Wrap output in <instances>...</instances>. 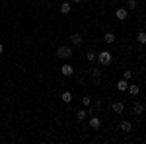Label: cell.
Instances as JSON below:
<instances>
[{"label": "cell", "instance_id": "obj_1", "mask_svg": "<svg viewBox=\"0 0 146 144\" xmlns=\"http://www.w3.org/2000/svg\"><path fill=\"white\" fill-rule=\"evenodd\" d=\"M98 60H100L101 66H107V64H111L113 56H111L109 51H100V53H98Z\"/></svg>", "mask_w": 146, "mask_h": 144}, {"label": "cell", "instance_id": "obj_2", "mask_svg": "<svg viewBox=\"0 0 146 144\" xmlns=\"http://www.w3.org/2000/svg\"><path fill=\"white\" fill-rule=\"evenodd\" d=\"M56 56H58V58H70V56H72V49L60 45V47L56 49Z\"/></svg>", "mask_w": 146, "mask_h": 144}, {"label": "cell", "instance_id": "obj_3", "mask_svg": "<svg viewBox=\"0 0 146 144\" xmlns=\"http://www.w3.org/2000/svg\"><path fill=\"white\" fill-rule=\"evenodd\" d=\"M115 18H117L119 22H125V20L129 18V10H127V8H117V12H115Z\"/></svg>", "mask_w": 146, "mask_h": 144}, {"label": "cell", "instance_id": "obj_4", "mask_svg": "<svg viewBox=\"0 0 146 144\" xmlns=\"http://www.w3.org/2000/svg\"><path fill=\"white\" fill-rule=\"evenodd\" d=\"M60 72H62V76H64V78H70V76H72V72H74V68H72V64H62Z\"/></svg>", "mask_w": 146, "mask_h": 144}, {"label": "cell", "instance_id": "obj_5", "mask_svg": "<svg viewBox=\"0 0 146 144\" xmlns=\"http://www.w3.org/2000/svg\"><path fill=\"white\" fill-rule=\"evenodd\" d=\"M119 129H121L123 133H131V131H133V125H131V121H121Z\"/></svg>", "mask_w": 146, "mask_h": 144}, {"label": "cell", "instance_id": "obj_6", "mask_svg": "<svg viewBox=\"0 0 146 144\" xmlns=\"http://www.w3.org/2000/svg\"><path fill=\"white\" fill-rule=\"evenodd\" d=\"M111 109L115 111V113H123V111H125V103H123V101H115V103L111 105Z\"/></svg>", "mask_w": 146, "mask_h": 144}, {"label": "cell", "instance_id": "obj_7", "mask_svg": "<svg viewBox=\"0 0 146 144\" xmlns=\"http://www.w3.org/2000/svg\"><path fill=\"white\" fill-rule=\"evenodd\" d=\"M90 127H92V129H100V127H101V121H100V117H96V115H92V117H90Z\"/></svg>", "mask_w": 146, "mask_h": 144}, {"label": "cell", "instance_id": "obj_8", "mask_svg": "<svg viewBox=\"0 0 146 144\" xmlns=\"http://www.w3.org/2000/svg\"><path fill=\"white\" fill-rule=\"evenodd\" d=\"M70 43L72 45H82V35L80 33H72L70 35Z\"/></svg>", "mask_w": 146, "mask_h": 144}, {"label": "cell", "instance_id": "obj_9", "mask_svg": "<svg viewBox=\"0 0 146 144\" xmlns=\"http://www.w3.org/2000/svg\"><path fill=\"white\" fill-rule=\"evenodd\" d=\"M133 111H135V115H138V117H140V115L144 113V105H142V103H135Z\"/></svg>", "mask_w": 146, "mask_h": 144}, {"label": "cell", "instance_id": "obj_10", "mask_svg": "<svg viewBox=\"0 0 146 144\" xmlns=\"http://www.w3.org/2000/svg\"><path fill=\"white\" fill-rule=\"evenodd\" d=\"M127 88H129V82H127V80H119V82H117V90H119V92H125Z\"/></svg>", "mask_w": 146, "mask_h": 144}, {"label": "cell", "instance_id": "obj_11", "mask_svg": "<svg viewBox=\"0 0 146 144\" xmlns=\"http://www.w3.org/2000/svg\"><path fill=\"white\" fill-rule=\"evenodd\" d=\"M129 94H131V96H136V94H138V92H140V88H138V86H136V84H129Z\"/></svg>", "mask_w": 146, "mask_h": 144}, {"label": "cell", "instance_id": "obj_12", "mask_svg": "<svg viewBox=\"0 0 146 144\" xmlns=\"http://www.w3.org/2000/svg\"><path fill=\"white\" fill-rule=\"evenodd\" d=\"M70 10H72L70 2H66V0H64V2H62V6H60V12H62V14H68Z\"/></svg>", "mask_w": 146, "mask_h": 144}, {"label": "cell", "instance_id": "obj_13", "mask_svg": "<svg viewBox=\"0 0 146 144\" xmlns=\"http://www.w3.org/2000/svg\"><path fill=\"white\" fill-rule=\"evenodd\" d=\"M103 41H105V43H113V41H115V35H113L111 31H107V33L103 35Z\"/></svg>", "mask_w": 146, "mask_h": 144}, {"label": "cell", "instance_id": "obj_14", "mask_svg": "<svg viewBox=\"0 0 146 144\" xmlns=\"http://www.w3.org/2000/svg\"><path fill=\"white\" fill-rule=\"evenodd\" d=\"M62 101H64V103H70V101H72V94H70V92H62Z\"/></svg>", "mask_w": 146, "mask_h": 144}, {"label": "cell", "instance_id": "obj_15", "mask_svg": "<svg viewBox=\"0 0 146 144\" xmlns=\"http://www.w3.org/2000/svg\"><path fill=\"white\" fill-rule=\"evenodd\" d=\"M90 76L92 78H100L101 76V68H92V70H90Z\"/></svg>", "mask_w": 146, "mask_h": 144}, {"label": "cell", "instance_id": "obj_16", "mask_svg": "<svg viewBox=\"0 0 146 144\" xmlns=\"http://www.w3.org/2000/svg\"><path fill=\"white\" fill-rule=\"evenodd\" d=\"M136 39H138V43L144 45V43H146V33H144V31H140V33L136 35Z\"/></svg>", "mask_w": 146, "mask_h": 144}, {"label": "cell", "instance_id": "obj_17", "mask_svg": "<svg viewBox=\"0 0 146 144\" xmlns=\"http://www.w3.org/2000/svg\"><path fill=\"white\" fill-rule=\"evenodd\" d=\"M136 8V0H127V10H135Z\"/></svg>", "mask_w": 146, "mask_h": 144}, {"label": "cell", "instance_id": "obj_18", "mask_svg": "<svg viewBox=\"0 0 146 144\" xmlns=\"http://www.w3.org/2000/svg\"><path fill=\"white\" fill-rule=\"evenodd\" d=\"M82 105H86V107L92 105V98H90V96H84V98H82Z\"/></svg>", "mask_w": 146, "mask_h": 144}, {"label": "cell", "instance_id": "obj_19", "mask_svg": "<svg viewBox=\"0 0 146 144\" xmlns=\"http://www.w3.org/2000/svg\"><path fill=\"white\" fill-rule=\"evenodd\" d=\"M131 78H133V72H131V70H125V72H123V80H127V82H129Z\"/></svg>", "mask_w": 146, "mask_h": 144}, {"label": "cell", "instance_id": "obj_20", "mask_svg": "<svg viewBox=\"0 0 146 144\" xmlns=\"http://www.w3.org/2000/svg\"><path fill=\"white\" fill-rule=\"evenodd\" d=\"M86 117H88V113H86L84 109H80V111H78V119L82 121V119H86Z\"/></svg>", "mask_w": 146, "mask_h": 144}, {"label": "cell", "instance_id": "obj_21", "mask_svg": "<svg viewBox=\"0 0 146 144\" xmlns=\"http://www.w3.org/2000/svg\"><path fill=\"white\" fill-rule=\"evenodd\" d=\"M86 58H88V60H96V58H98V55H96V53H88V55H86Z\"/></svg>", "mask_w": 146, "mask_h": 144}, {"label": "cell", "instance_id": "obj_22", "mask_svg": "<svg viewBox=\"0 0 146 144\" xmlns=\"http://www.w3.org/2000/svg\"><path fill=\"white\" fill-rule=\"evenodd\" d=\"M2 53H4V45L0 43V55H2Z\"/></svg>", "mask_w": 146, "mask_h": 144}, {"label": "cell", "instance_id": "obj_23", "mask_svg": "<svg viewBox=\"0 0 146 144\" xmlns=\"http://www.w3.org/2000/svg\"><path fill=\"white\" fill-rule=\"evenodd\" d=\"M74 2H76V4H80V2H82V0H74Z\"/></svg>", "mask_w": 146, "mask_h": 144}]
</instances>
